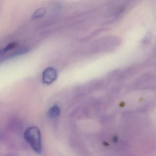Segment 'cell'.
I'll use <instances>...</instances> for the list:
<instances>
[{
  "label": "cell",
  "instance_id": "2",
  "mask_svg": "<svg viewBox=\"0 0 156 156\" xmlns=\"http://www.w3.org/2000/svg\"><path fill=\"white\" fill-rule=\"evenodd\" d=\"M57 78V72L54 68L46 69L42 75V82L45 84L49 85L54 82Z\"/></svg>",
  "mask_w": 156,
  "mask_h": 156
},
{
  "label": "cell",
  "instance_id": "7",
  "mask_svg": "<svg viewBox=\"0 0 156 156\" xmlns=\"http://www.w3.org/2000/svg\"><path fill=\"white\" fill-rule=\"evenodd\" d=\"M3 54H4V53L3 52L2 50H2H0V56H2Z\"/></svg>",
  "mask_w": 156,
  "mask_h": 156
},
{
  "label": "cell",
  "instance_id": "3",
  "mask_svg": "<svg viewBox=\"0 0 156 156\" xmlns=\"http://www.w3.org/2000/svg\"><path fill=\"white\" fill-rule=\"evenodd\" d=\"M60 113V108L58 105H55L50 108L48 111V116L51 118H55L59 116Z\"/></svg>",
  "mask_w": 156,
  "mask_h": 156
},
{
  "label": "cell",
  "instance_id": "6",
  "mask_svg": "<svg viewBox=\"0 0 156 156\" xmlns=\"http://www.w3.org/2000/svg\"><path fill=\"white\" fill-rule=\"evenodd\" d=\"M16 45H17V43L16 42H12V43H9V44H8L2 50L4 53H5L7 52V51H9V50H11V49H13L15 48Z\"/></svg>",
  "mask_w": 156,
  "mask_h": 156
},
{
  "label": "cell",
  "instance_id": "5",
  "mask_svg": "<svg viewBox=\"0 0 156 156\" xmlns=\"http://www.w3.org/2000/svg\"><path fill=\"white\" fill-rule=\"evenodd\" d=\"M28 51H29V49L28 47L26 46L22 47L20 48L19 49H17L14 53L12 55V56L25 54V53H27Z\"/></svg>",
  "mask_w": 156,
  "mask_h": 156
},
{
  "label": "cell",
  "instance_id": "4",
  "mask_svg": "<svg viewBox=\"0 0 156 156\" xmlns=\"http://www.w3.org/2000/svg\"><path fill=\"white\" fill-rule=\"evenodd\" d=\"M45 13V9L44 8H39L35 11L34 13L32 15V18L33 19H36L40 18L44 16Z\"/></svg>",
  "mask_w": 156,
  "mask_h": 156
},
{
  "label": "cell",
  "instance_id": "1",
  "mask_svg": "<svg viewBox=\"0 0 156 156\" xmlns=\"http://www.w3.org/2000/svg\"><path fill=\"white\" fill-rule=\"evenodd\" d=\"M24 137L35 153L38 154L42 153L41 135L38 128L32 126L27 128L24 133Z\"/></svg>",
  "mask_w": 156,
  "mask_h": 156
}]
</instances>
